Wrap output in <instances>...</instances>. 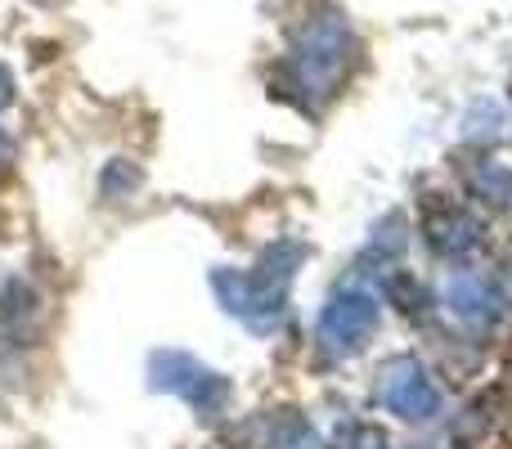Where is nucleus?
I'll return each mask as SVG.
<instances>
[{"label":"nucleus","instance_id":"nucleus-1","mask_svg":"<svg viewBox=\"0 0 512 449\" xmlns=\"http://www.w3.org/2000/svg\"><path fill=\"white\" fill-rule=\"evenodd\" d=\"M355 54V36L342 9L324 5L306 14V23L292 32L288 54H283V95L301 99V108H319L342 90L346 68Z\"/></svg>","mask_w":512,"mask_h":449},{"label":"nucleus","instance_id":"nucleus-2","mask_svg":"<svg viewBox=\"0 0 512 449\" xmlns=\"http://www.w3.org/2000/svg\"><path fill=\"white\" fill-rule=\"evenodd\" d=\"M301 247L297 243H283L279 252H270L261 265L252 270H216L212 274V288L221 297V306L230 310L234 319L252 328V333H274V324L283 319L288 310V283L301 265Z\"/></svg>","mask_w":512,"mask_h":449},{"label":"nucleus","instance_id":"nucleus-3","mask_svg":"<svg viewBox=\"0 0 512 449\" xmlns=\"http://www.w3.org/2000/svg\"><path fill=\"white\" fill-rule=\"evenodd\" d=\"M378 319H382V306L373 292L364 288H342L328 297V306L319 310L315 319V346L333 360H346V355L364 351L378 333Z\"/></svg>","mask_w":512,"mask_h":449},{"label":"nucleus","instance_id":"nucleus-4","mask_svg":"<svg viewBox=\"0 0 512 449\" xmlns=\"http://www.w3.org/2000/svg\"><path fill=\"white\" fill-rule=\"evenodd\" d=\"M149 382H153V391H167V396L185 400V405L203 418L225 414V405H230V382H225L216 369H207L203 360L185 355V351H158L153 355Z\"/></svg>","mask_w":512,"mask_h":449},{"label":"nucleus","instance_id":"nucleus-5","mask_svg":"<svg viewBox=\"0 0 512 449\" xmlns=\"http://www.w3.org/2000/svg\"><path fill=\"white\" fill-rule=\"evenodd\" d=\"M378 405L387 414L405 418V423H432L441 414V387L436 378L414 360V355H391L378 369V387H373Z\"/></svg>","mask_w":512,"mask_h":449},{"label":"nucleus","instance_id":"nucleus-6","mask_svg":"<svg viewBox=\"0 0 512 449\" xmlns=\"http://www.w3.org/2000/svg\"><path fill=\"white\" fill-rule=\"evenodd\" d=\"M450 310L459 319H468V324H486V319L495 315L490 279H481V274H472V270H459L450 279Z\"/></svg>","mask_w":512,"mask_h":449},{"label":"nucleus","instance_id":"nucleus-7","mask_svg":"<svg viewBox=\"0 0 512 449\" xmlns=\"http://www.w3.org/2000/svg\"><path fill=\"white\" fill-rule=\"evenodd\" d=\"M427 238H432V247L436 252H445V256H463V252H472L477 247V225L468 221L463 212H450L445 221H436V225H427Z\"/></svg>","mask_w":512,"mask_h":449},{"label":"nucleus","instance_id":"nucleus-8","mask_svg":"<svg viewBox=\"0 0 512 449\" xmlns=\"http://www.w3.org/2000/svg\"><path fill=\"white\" fill-rule=\"evenodd\" d=\"M337 449H391V445H387V436H382L378 427L351 423V427H342V436H337Z\"/></svg>","mask_w":512,"mask_h":449},{"label":"nucleus","instance_id":"nucleus-9","mask_svg":"<svg viewBox=\"0 0 512 449\" xmlns=\"http://www.w3.org/2000/svg\"><path fill=\"white\" fill-rule=\"evenodd\" d=\"M14 104V77H9V68H0V108Z\"/></svg>","mask_w":512,"mask_h":449}]
</instances>
